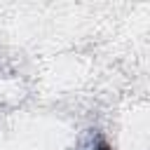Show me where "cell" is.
<instances>
[{
	"label": "cell",
	"mask_w": 150,
	"mask_h": 150,
	"mask_svg": "<svg viewBox=\"0 0 150 150\" xmlns=\"http://www.w3.org/2000/svg\"><path fill=\"white\" fill-rule=\"evenodd\" d=\"M91 150H112V148H110V145H108L105 141H98V143H96V145H94Z\"/></svg>",
	"instance_id": "cell-1"
}]
</instances>
